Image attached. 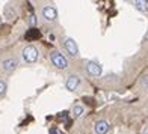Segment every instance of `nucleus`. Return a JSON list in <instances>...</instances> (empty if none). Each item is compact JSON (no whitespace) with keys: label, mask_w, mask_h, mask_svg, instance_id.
I'll return each mask as SVG.
<instances>
[{"label":"nucleus","mask_w":148,"mask_h":134,"mask_svg":"<svg viewBox=\"0 0 148 134\" xmlns=\"http://www.w3.org/2000/svg\"><path fill=\"white\" fill-rule=\"evenodd\" d=\"M50 62H51V65L55 66V68H58V69H66L68 68V59H66L62 53L60 51H51L50 53Z\"/></svg>","instance_id":"f257e3e1"},{"label":"nucleus","mask_w":148,"mask_h":134,"mask_svg":"<svg viewBox=\"0 0 148 134\" xmlns=\"http://www.w3.org/2000/svg\"><path fill=\"white\" fill-rule=\"evenodd\" d=\"M21 57H23V60H24L26 63L32 65V63L38 62L39 51H38V48H36L35 45H27V47H24V48H23V51H21Z\"/></svg>","instance_id":"f03ea898"},{"label":"nucleus","mask_w":148,"mask_h":134,"mask_svg":"<svg viewBox=\"0 0 148 134\" xmlns=\"http://www.w3.org/2000/svg\"><path fill=\"white\" fill-rule=\"evenodd\" d=\"M64 47H65L66 53H68L71 57H77L79 56V45H77L76 41H74V38H65Z\"/></svg>","instance_id":"7ed1b4c3"},{"label":"nucleus","mask_w":148,"mask_h":134,"mask_svg":"<svg viewBox=\"0 0 148 134\" xmlns=\"http://www.w3.org/2000/svg\"><path fill=\"white\" fill-rule=\"evenodd\" d=\"M86 71H88V74L92 76V77H100L101 72H103V68L98 62L89 60V62H86Z\"/></svg>","instance_id":"20e7f679"},{"label":"nucleus","mask_w":148,"mask_h":134,"mask_svg":"<svg viewBox=\"0 0 148 134\" xmlns=\"http://www.w3.org/2000/svg\"><path fill=\"white\" fill-rule=\"evenodd\" d=\"M42 17L47 21H56L58 20V9L51 5H47L42 8Z\"/></svg>","instance_id":"39448f33"},{"label":"nucleus","mask_w":148,"mask_h":134,"mask_svg":"<svg viewBox=\"0 0 148 134\" xmlns=\"http://www.w3.org/2000/svg\"><path fill=\"white\" fill-rule=\"evenodd\" d=\"M80 86V77L76 76V74H71L66 77V82H65V88L68 89L70 92H74L77 90V88Z\"/></svg>","instance_id":"423d86ee"},{"label":"nucleus","mask_w":148,"mask_h":134,"mask_svg":"<svg viewBox=\"0 0 148 134\" xmlns=\"http://www.w3.org/2000/svg\"><path fill=\"white\" fill-rule=\"evenodd\" d=\"M109 131V122L104 119H100L94 124V133L95 134H106Z\"/></svg>","instance_id":"0eeeda50"},{"label":"nucleus","mask_w":148,"mask_h":134,"mask_svg":"<svg viewBox=\"0 0 148 134\" xmlns=\"http://www.w3.org/2000/svg\"><path fill=\"white\" fill-rule=\"evenodd\" d=\"M18 66V60L15 57H9V59H5L2 62V69L6 71V72H11L14 71L15 68Z\"/></svg>","instance_id":"6e6552de"},{"label":"nucleus","mask_w":148,"mask_h":134,"mask_svg":"<svg viewBox=\"0 0 148 134\" xmlns=\"http://www.w3.org/2000/svg\"><path fill=\"white\" fill-rule=\"evenodd\" d=\"M85 113V107L82 105V104H74L73 105V109H71V115H73V118H80Z\"/></svg>","instance_id":"1a4fd4ad"},{"label":"nucleus","mask_w":148,"mask_h":134,"mask_svg":"<svg viewBox=\"0 0 148 134\" xmlns=\"http://www.w3.org/2000/svg\"><path fill=\"white\" fill-rule=\"evenodd\" d=\"M133 5H134V8H136L138 11H140V12H147L148 11V2L147 0H136Z\"/></svg>","instance_id":"9d476101"},{"label":"nucleus","mask_w":148,"mask_h":134,"mask_svg":"<svg viewBox=\"0 0 148 134\" xmlns=\"http://www.w3.org/2000/svg\"><path fill=\"white\" fill-rule=\"evenodd\" d=\"M6 89H8V84H6L3 78H0V97H3L6 93Z\"/></svg>","instance_id":"9b49d317"},{"label":"nucleus","mask_w":148,"mask_h":134,"mask_svg":"<svg viewBox=\"0 0 148 134\" xmlns=\"http://www.w3.org/2000/svg\"><path fill=\"white\" fill-rule=\"evenodd\" d=\"M35 15H30V18H29V23H30V26H35Z\"/></svg>","instance_id":"f8f14e48"},{"label":"nucleus","mask_w":148,"mask_h":134,"mask_svg":"<svg viewBox=\"0 0 148 134\" xmlns=\"http://www.w3.org/2000/svg\"><path fill=\"white\" fill-rule=\"evenodd\" d=\"M140 83H142L144 86H147V88H148V76H145V77L142 78V82H140Z\"/></svg>","instance_id":"ddd939ff"},{"label":"nucleus","mask_w":148,"mask_h":134,"mask_svg":"<svg viewBox=\"0 0 148 134\" xmlns=\"http://www.w3.org/2000/svg\"><path fill=\"white\" fill-rule=\"evenodd\" d=\"M142 134H148V128H145V130H144V133H142Z\"/></svg>","instance_id":"4468645a"}]
</instances>
